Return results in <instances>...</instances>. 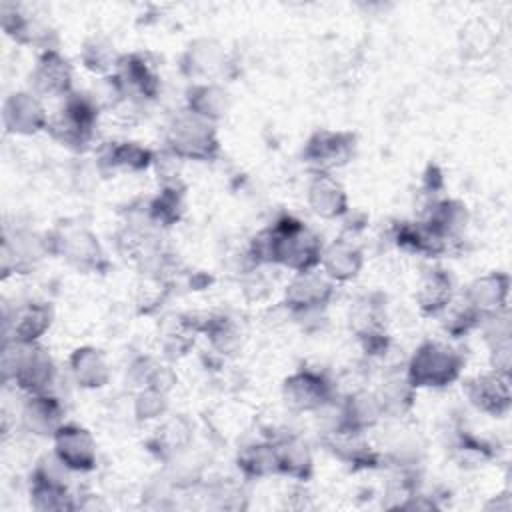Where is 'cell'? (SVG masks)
Masks as SVG:
<instances>
[{
    "label": "cell",
    "instance_id": "33",
    "mask_svg": "<svg viewBox=\"0 0 512 512\" xmlns=\"http://www.w3.org/2000/svg\"><path fill=\"white\" fill-rule=\"evenodd\" d=\"M236 462L242 474L248 478H264V476L280 474L274 442H254L244 446L238 452Z\"/></svg>",
    "mask_w": 512,
    "mask_h": 512
},
{
    "label": "cell",
    "instance_id": "16",
    "mask_svg": "<svg viewBox=\"0 0 512 512\" xmlns=\"http://www.w3.org/2000/svg\"><path fill=\"white\" fill-rule=\"evenodd\" d=\"M508 294L510 276L506 272H488L468 284L464 298L470 302L472 308L480 312L482 318H488L502 310H508Z\"/></svg>",
    "mask_w": 512,
    "mask_h": 512
},
{
    "label": "cell",
    "instance_id": "32",
    "mask_svg": "<svg viewBox=\"0 0 512 512\" xmlns=\"http://www.w3.org/2000/svg\"><path fill=\"white\" fill-rule=\"evenodd\" d=\"M52 312L46 304L30 302L16 310L12 320V340L20 344H34L50 328Z\"/></svg>",
    "mask_w": 512,
    "mask_h": 512
},
{
    "label": "cell",
    "instance_id": "13",
    "mask_svg": "<svg viewBox=\"0 0 512 512\" xmlns=\"http://www.w3.org/2000/svg\"><path fill=\"white\" fill-rule=\"evenodd\" d=\"M54 456L72 472H90L96 466V440L78 424H62L54 436Z\"/></svg>",
    "mask_w": 512,
    "mask_h": 512
},
{
    "label": "cell",
    "instance_id": "18",
    "mask_svg": "<svg viewBox=\"0 0 512 512\" xmlns=\"http://www.w3.org/2000/svg\"><path fill=\"white\" fill-rule=\"evenodd\" d=\"M364 266V254L360 246H356L348 238H338L322 248L320 270L334 282H350L354 280Z\"/></svg>",
    "mask_w": 512,
    "mask_h": 512
},
{
    "label": "cell",
    "instance_id": "6",
    "mask_svg": "<svg viewBox=\"0 0 512 512\" xmlns=\"http://www.w3.org/2000/svg\"><path fill=\"white\" fill-rule=\"evenodd\" d=\"M356 152V136L346 130H316L302 148V162L314 174H332L346 166Z\"/></svg>",
    "mask_w": 512,
    "mask_h": 512
},
{
    "label": "cell",
    "instance_id": "28",
    "mask_svg": "<svg viewBox=\"0 0 512 512\" xmlns=\"http://www.w3.org/2000/svg\"><path fill=\"white\" fill-rule=\"evenodd\" d=\"M382 416L384 414H382V408H380V402H378L376 394L366 392V390H358V392L350 394L344 400L342 410H340V420H338L336 426L366 432L368 428L376 426Z\"/></svg>",
    "mask_w": 512,
    "mask_h": 512
},
{
    "label": "cell",
    "instance_id": "35",
    "mask_svg": "<svg viewBox=\"0 0 512 512\" xmlns=\"http://www.w3.org/2000/svg\"><path fill=\"white\" fill-rule=\"evenodd\" d=\"M182 210H184L182 192L174 184H170V186H164L154 200H150L148 218L152 224L160 228H168L180 220Z\"/></svg>",
    "mask_w": 512,
    "mask_h": 512
},
{
    "label": "cell",
    "instance_id": "22",
    "mask_svg": "<svg viewBox=\"0 0 512 512\" xmlns=\"http://www.w3.org/2000/svg\"><path fill=\"white\" fill-rule=\"evenodd\" d=\"M154 154L138 142H106L98 150L102 172H142L150 168Z\"/></svg>",
    "mask_w": 512,
    "mask_h": 512
},
{
    "label": "cell",
    "instance_id": "2",
    "mask_svg": "<svg viewBox=\"0 0 512 512\" xmlns=\"http://www.w3.org/2000/svg\"><path fill=\"white\" fill-rule=\"evenodd\" d=\"M98 116L100 104L94 96L72 92L62 100V106L48 118L46 132L58 144L82 152L94 140Z\"/></svg>",
    "mask_w": 512,
    "mask_h": 512
},
{
    "label": "cell",
    "instance_id": "5",
    "mask_svg": "<svg viewBox=\"0 0 512 512\" xmlns=\"http://www.w3.org/2000/svg\"><path fill=\"white\" fill-rule=\"evenodd\" d=\"M166 148L174 158L208 162L218 156L220 140L212 122L184 110L168 126Z\"/></svg>",
    "mask_w": 512,
    "mask_h": 512
},
{
    "label": "cell",
    "instance_id": "37",
    "mask_svg": "<svg viewBox=\"0 0 512 512\" xmlns=\"http://www.w3.org/2000/svg\"><path fill=\"white\" fill-rule=\"evenodd\" d=\"M462 38H464L462 50L466 54H474L478 58L490 50V30L482 20L468 22V26L462 28Z\"/></svg>",
    "mask_w": 512,
    "mask_h": 512
},
{
    "label": "cell",
    "instance_id": "11",
    "mask_svg": "<svg viewBox=\"0 0 512 512\" xmlns=\"http://www.w3.org/2000/svg\"><path fill=\"white\" fill-rule=\"evenodd\" d=\"M334 296V282L318 268L296 272L286 286L284 302L294 314H310L324 306Z\"/></svg>",
    "mask_w": 512,
    "mask_h": 512
},
{
    "label": "cell",
    "instance_id": "15",
    "mask_svg": "<svg viewBox=\"0 0 512 512\" xmlns=\"http://www.w3.org/2000/svg\"><path fill=\"white\" fill-rule=\"evenodd\" d=\"M48 114L34 92H14L2 108V122L10 134L32 136L48 126Z\"/></svg>",
    "mask_w": 512,
    "mask_h": 512
},
{
    "label": "cell",
    "instance_id": "38",
    "mask_svg": "<svg viewBox=\"0 0 512 512\" xmlns=\"http://www.w3.org/2000/svg\"><path fill=\"white\" fill-rule=\"evenodd\" d=\"M138 420H154L166 412V396L158 390H140L134 402Z\"/></svg>",
    "mask_w": 512,
    "mask_h": 512
},
{
    "label": "cell",
    "instance_id": "10",
    "mask_svg": "<svg viewBox=\"0 0 512 512\" xmlns=\"http://www.w3.org/2000/svg\"><path fill=\"white\" fill-rule=\"evenodd\" d=\"M122 94L130 102L152 100L160 92V76L156 66L142 52L122 54L116 72L112 74Z\"/></svg>",
    "mask_w": 512,
    "mask_h": 512
},
{
    "label": "cell",
    "instance_id": "30",
    "mask_svg": "<svg viewBox=\"0 0 512 512\" xmlns=\"http://www.w3.org/2000/svg\"><path fill=\"white\" fill-rule=\"evenodd\" d=\"M122 54L116 50L114 42L102 34H92L84 40L80 50V60L86 70L100 78H108L116 72Z\"/></svg>",
    "mask_w": 512,
    "mask_h": 512
},
{
    "label": "cell",
    "instance_id": "4",
    "mask_svg": "<svg viewBox=\"0 0 512 512\" xmlns=\"http://www.w3.org/2000/svg\"><path fill=\"white\" fill-rule=\"evenodd\" d=\"M4 378H12L16 386L30 394H44L50 390L54 378H56V368L50 358V354L34 344H20V342H6L4 348Z\"/></svg>",
    "mask_w": 512,
    "mask_h": 512
},
{
    "label": "cell",
    "instance_id": "17",
    "mask_svg": "<svg viewBox=\"0 0 512 512\" xmlns=\"http://www.w3.org/2000/svg\"><path fill=\"white\" fill-rule=\"evenodd\" d=\"M2 28L18 44L44 46V50L54 48L50 46V26L20 4H2Z\"/></svg>",
    "mask_w": 512,
    "mask_h": 512
},
{
    "label": "cell",
    "instance_id": "14",
    "mask_svg": "<svg viewBox=\"0 0 512 512\" xmlns=\"http://www.w3.org/2000/svg\"><path fill=\"white\" fill-rule=\"evenodd\" d=\"M32 80V92L48 98H66L72 90V66L68 60L58 52V48L44 50L30 74Z\"/></svg>",
    "mask_w": 512,
    "mask_h": 512
},
{
    "label": "cell",
    "instance_id": "23",
    "mask_svg": "<svg viewBox=\"0 0 512 512\" xmlns=\"http://www.w3.org/2000/svg\"><path fill=\"white\" fill-rule=\"evenodd\" d=\"M416 304L422 314L438 316L454 300V284L446 270L430 268L420 276L414 292Z\"/></svg>",
    "mask_w": 512,
    "mask_h": 512
},
{
    "label": "cell",
    "instance_id": "25",
    "mask_svg": "<svg viewBox=\"0 0 512 512\" xmlns=\"http://www.w3.org/2000/svg\"><path fill=\"white\" fill-rule=\"evenodd\" d=\"M68 364H70L72 378L80 388L96 390L106 386L110 380V364L104 352L98 348H92V346L76 348L70 354Z\"/></svg>",
    "mask_w": 512,
    "mask_h": 512
},
{
    "label": "cell",
    "instance_id": "29",
    "mask_svg": "<svg viewBox=\"0 0 512 512\" xmlns=\"http://www.w3.org/2000/svg\"><path fill=\"white\" fill-rule=\"evenodd\" d=\"M274 446H276L280 474L292 476L296 480H308L310 478L312 468H314L312 452L300 436H296V434L282 436L280 440L274 442Z\"/></svg>",
    "mask_w": 512,
    "mask_h": 512
},
{
    "label": "cell",
    "instance_id": "26",
    "mask_svg": "<svg viewBox=\"0 0 512 512\" xmlns=\"http://www.w3.org/2000/svg\"><path fill=\"white\" fill-rule=\"evenodd\" d=\"M228 106H230L228 92L214 82H196L188 88L186 110L212 124L226 116Z\"/></svg>",
    "mask_w": 512,
    "mask_h": 512
},
{
    "label": "cell",
    "instance_id": "3",
    "mask_svg": "<svg viewBox=\"0 0 512 512\" xmlns=\"http://www.w3.org/2000/svg\"><path fill=\"white\" fill-rule=\"evenodd\" d=\"M464 368V358L458 350L444 342H422L406 366L408 382L418 388H446L454 384Z\"/></svg>",
    "mask_w": 512,
    "mask_h": 512
},
{
    "label": "cell",
    "instance_id": "27",
    "mask_svg": "<svg viewBox=\"0 0 512 512\" xmlns=\"http://www.w3.org/2000/svg\"><path fill=\"white\" fill-rule=\"evenodd\" d=\"M222 62L224 52L220 44L210 38H200L186 48L182 56V70L198 82H210L208 78L222 66Z\"/></svg>",
    "mask_w": 512,
    "mask_h": 512
},
{
    "label": "cell",
    "instance_id": "1",
    "mask_svg": "<svg viewBox=\"0 0 512 512\" xmlns=\"http://www.w3.org/2000/svg\"><path fill=\"white\" fill-rule=\"evenodd\" d=\"M322 248L316 232L298 218L284 216L254 236L250 254L256 264H280L296 274L318 268Z\"/></svg>",
    "mask_w": 512,
    "mask_h": 512
},
{
    "label": "cell",
    "instance_id": "12",
    "mask_svg": "<svg viewBox=\"0 0 512 512\" xmlns=\"http://www.w3.org/2000/svg\"><path fill=\"white\" fill-rule=\"evenodd\" d=\"M64 470H68L56 456L44 458L34 474L30 494L34 498V506L40 510H68L74 508L70 502Z\"/></svg>",
    "mask_w": 512,
    "mask_h": 512
},
{
    "label": "cell",
    "instance_id": "20",
    "mask_svg": "<svg viewBox=\"0 0 512 512\" xmlns=\"http://www.w3.org/2000/svg\"><path fill=\"white\" fill-rule=\"evenodd\" d=\"M324 444L338 460L352 468H374L378 464V454L364 440V432L336 426L326 434Z\"/></svg>",
    "mask_w": 512,
    "mask_h": 512
},
{
    "label": "cell",
    "instance_id": "21",
    "mask_svg": "<svg viewBox=\"0 0 512 512\" xmlns=\"http://www.w3.org/2000/svg\"><path fill=\"white\" fill-rule=\"evenodd\" d=\"M420 222L434 234H438L442 240L450 242L464 232L468 224V210L466 204H462L460 200L438 198L428 204Z\"/></svg>",
    "mask_w": 512,
    "mask_h": 512
},
{
    "label": "cell",
    "instance_id": "7",
    "mask_svg": "<svg viewBox=\"0 0 512 512\" xmlns=\"http://www.w3.org/2000/svg\"><path fill=\"white\" fill-rule=\"evenodd\" d=\"M46 240V250L60 254L78 272H100L106 266L98 238L84 226L58 230Z\"/></svg>",
    "mask_w": 512,
    "mask_h": 512
},
{
    "label": "cell",
    "instance_id": "31",
    "mask_svg": "<svg viewBox=\"0 0 512 512\" xmlns=\"http://www.w3.org/2000/svg\"><path fill=\"white\" fill-rule=\"evenodd\" d=\"M394 240L400 248L422 254V256H438L448 248V242L426 228L420 220L416 222H400L394 232Z\"/></svg>",
    "mask_w": 512,
    "mask_h": 512
},
{
    "label": "cell",
    "instance_id": "34",
    "mask_svg": "<svg viewBox=\"0 0 512 512\" xmlns=\"http://www.w3.org/2000/svg\"><path fill=\"white\" fill-rule=\"evenodd\" d=\"M382 414H390V416H402L404 412H408L414 404V394L416 388L408 382L406 376H392L386 382H382V386L378 388V392H374Z\"/></svg>",
    "mask_w": 512,
    "mask_h": 512
},
{
    "label": "cell",
    "instance_id": "9",
    "mask_svg": "<svg viewBox=\"0 0 512 512\" xmlns=\"http://www.w3.org/2000/svg\"><path fill=\"white\" fill-rule=\"evenodd\" d=\"M464 394L478 412L500 418L508 414L512 406L510 372L492 368L488 372L476 374L464 382Z\"/></svg>",
    "mask_w": 512,
    "mask_h": 512
},
{
    "label": "cell",
    "instance_id": "36",
    "mask_svg": "<svg viewBox=\"0 0 512 512\" xmlns=\"http://www.w3.org/2000/svg\"><path fill=\"white\" fill-rule=\"evenodd\" d=\"M442 314H444L442 326L454 338H460V336L472 332L474 328H478L484 322L480 312L476 308H472L464 296H462V300H452L442 310Z\"/></svg>",
    "mask_w": 512,
    "mask_h": 512
},
{
    "label": "cell",
    "instance_id": "24",
    "mask_svg": "<svg viewBox=\"0 0 512 512\" xmlns=\"http://www.w3.org/2000/svg\"><path fill=\"white\" fill-rule=\"evenodd\" d=\"M24 426L38 436H54L64 424V408L50 392L30 394L22 410Z\"/></svg>",
    "mask_w": 512,
    "mask_h": 512
},
{
    "label": "cell",
    "instance_id": "19",
    "mask_svg": "<svg viewBox=\"0 0 512 512\" xmlns=\"http://www.w3.org/2000/svg\"><path fill=\"white\" fill-rule=\"evenodd\" d=\"M306 202L316 216L326 220H336L348 212V194L332 174H312Z\"/></svg>",
    "mask_w": 512,
    "mask_h": 512
},
{
    "label": "cell",
    "instance_id": "8",
    "mask_svg": "<svg viewBox=\"0 0 512 512\" xmlns=\"http://www.w3.org/2000/svg\"><path fill=\"white\" fill-rule=\"evenodd\" d=\"M282 398L296 412H316L334 400V384L316 370H296L282 384Z\"/></svg>",
    "mask_w": 512,
    "mask_h": 512
}]
</instances>
